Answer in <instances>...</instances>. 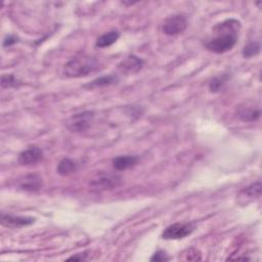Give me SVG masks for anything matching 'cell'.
I'll use <instances>...</instances> for the list:
<instances>
[{
    "mask_svg": "<svg viewBox=\"0 0 262 262\" xmlns=\"http://www.w3.org/2000/svg\"><path fill=\"white\" fill-rule=\"evenodd\" d=\"M43 152L38 146H31L23 151L19 156V163L21 165H33L42 160Z\"/></svg>",
    "mask_w": 262,
    "mask_h": 262,
    "instance_id": "ba28073f",
    "label": "cell"
},
{
    "mask_svg": "<svg viewBox=\"0 0 262 262\" xmlns=\"http://www.w3.org/2000/svg\"><path fill=\"white\" fill-rule=\"evenodd\" d=\"M117 81H118V78L115 76H102V77L95 79V80H94L93 82H90L88 85H86V87H89V88L104 87V86H108V85L116 83Z\"/></svg>",
    "mask_w": 262,
    "mask_h": 262,
    "instance_id": "2e32d148",
    "label": "cell"
},
{
    "mask_svg": "<svg viewBox=\"0 0 262 262\" xmlns=\"http://www.w3.org/2000/svg\"><path fill=\"white\" fill-rule=\"evenodd\" d=\"M260 51V43L257 41H252L248 43L243 49L244 58H252L254 55H257Z\"/></svg>",
    "mask_w": 262,
    "mask_h": 262,
    "instance_id": "e0dca14e",
    "label": "cell"
},
{
    "mask_svg": "<svg viewBox=\"0 0 262 262\" xmlns=\"http://www.w3.org/2000/svg\"><path fill=\"white\" fill-rule=\"evenodd\" d=\"M120 37V34L117 31H110L104 35H101L97 38L95 47L98 48H105L111 47L112 44L115 43Z\"/></svg>",
    "mask_w": 262,
    "mask_h": 262,
    "instance_id": "5bb4252c",
    "label": "cell"
},
{
    "mask_svg": "<svg viewBox=\"0 0 262 262\" xmlns=\"http://www.w3.org/2000/svg\"><path fill=\"white\" fill-rule=\"evenodd\" d=\"M186 261H200L202 260V254L200 253L199 250L195 248H191L187 250V254H184Z\"/></svg>",
    "mask_w": 262,
    "mask_h": 262,
    "instance_id": "d6986e66",
    "label": "cell"
},
{
    "mask_svg": "<svg viewBox=\"0 0 262 262\" xmlns=\"http://www.w3.org/2000/svg\"><path fill=\"white\" fill-rule=\"evenodd\" d=\"M17 85V80L13 75H3L1 78L2 88H8Z\"/></svg>",
    "mask_w": 262,
    "mask_h": 262,
    "instance_id": "ffe728a7",
    "label": "cell"
},
{
    "mask_svg": "<svg viewBox=\"0 0 262 262\" xmlns=\"http://www.w3.org/2000/svg\"><path fill=\"white\" fill-rule=\"evenodd\" d=\"M261 196V182L257 181L255 184L250 185L249 187L245 188L240 191L238 197L245 198L248 201H252L254 199H258ZM247 201V203H248Z\"/></svg>",
    "mask_w": 262,
    "mask_h": 262,
    "instance_id": "4fadbf2b",
    "label": "cell"
},
{
    "mask_svg": "<svg viewBox=\"0 0 262 262\" xmlns=\"http://www.w3.org/2000/svg\"><path fill=\"white\" fill-rule=\"evenodd\" d=\"M17 42H18V38H17L16 36L9 35V36H7V37L4 39V42H3V47H10V45L16 44Z\"/></svg>",
    "mask_w": 262,
    "mask_h": 262,
    "instance_id": "7402d4cb",
    "label": "cell"
},
{
    "mask_svg": "<svg viewBox=\"0 0 262 262\" xmlns=\"http://www.w3.org/2000/svg\"><path fill=\"white\" fill-rule=\"evenodd\" d=\"M238 117L245 122H253L259 119L260 117V109L254 105L244 104L238 109Z\"/></svg>",
    "mask_w": 262,
    "mask_h": 262,
    "instance_id": "9c48e42d",
    "label": "cell"
},
{
    "mask_svg": "<svg viewBox=\"0 0 262 262\" xmlns=\"http://www.w3.org/2000/svg\"><path fill=\"white\" fill-rule=\"evenodd\" d=\"M241 23L235 19L226 20L217 24L213 29L214 37L206 43L207 49L215 53H224L233 49L237 43Z\"/></svg>",
    "mask_w": 262,
    "mask_h": 262,
    "instance_id": "6da1fadb",
    "label": "cell"
},
{
    "mask_svg": "<svg viewBox=\"0 0 262 262\" xmlns=\"http://www.w3.org/2000/svg\"><path fill=\"white\" fill-rule=\"evenodd\" d=\"M77 163L70 158H64L58 165V173L60 175L66 176L74 173L77 170Z\"/></svg>",
    "mask_w": 262,
    "mask_h": 262,
    "instance_id": "9a60e30c",
    "label": "cell"
},
{
    "mask_svg": "<svg viewBox=\"0 0 262 262\" xmlns=\"http://www.w3.org/2000/svg\"><path fill=\"white\" fill-rule=\"evenodd\" d=\"M120 184H121L120 176L107 173V172H99L90 180L89 186L95 191H102L115 189Z\"/></svg>",
    "mask_w": 262,
    "mask_h": 262,
    "instance_id": "3957f363",
    "label": "cell"
},
{
    "mask_svg": "<svg viewBox=\"0 0 262 262\" xmlns=\"http://www.w3.org/2000/svg\"><path fill=\"white\" fill-rule=\"evenodd\" d=\"M225 81H226L225 76H217L213 78L211 82L209 83V89L211 93H217V91H219L222 88Z\"/></svg>",
    "mask_w": 262,
    "mask_h": 262,
    "instance_id": "ac0fdd59",
    "label": "cell"
},
{
    "mask_svg": "<svg viewBox=\"0 0 262 262\" xmlns=\"http://www.w3.org/2000/svg\"><path fill=\"white\" fill-rule=\"evenodd\" d=\"M139 162L136 156H119L113 160V167L116 170H126L135 166Z\"/></svg>",
    "mask_w": 262,
    "mask_h": 262,
    "instance_id": "7c38bea8",
    "label": "cell"
},
{
    "mask_svg": "<svg viewBox=\"0 0 262 262\" xmlns=\"http://www.w3.org/2000/svg\"><path fill=\"white\" fill-rule=\"evenodd\" d=\"M86 259H87V254H86V253H80V254H76V255L70 257L68 260H69V261H71V260L84 261V260H86Z\"/></svg>",
    "mask_w": 262,
    "mask_h": 262,
    "instance_id": "603a6c76",
    "label": "cell"
},
{
    "mask_svg": "<svg viewBox=\"0 0 262 262\" xmlns=\"http://www.w3.org/2000/svg\"><path fill=\"white\" fill-rule=\"evenodd\" d=\"M34 221H35V219L31 217H20V216H13L4 213L1 214V223L6 226H27L34 223Z\"/></svg>",
    "mask_w": 262,
    "mask_h": 262,
    "instance_id": "8fae6325",
    "label": "cell"
},
{
    "mask_svg": "<svg viewBox=\"0 0 262 262\" xmlns=\"http://www.w3.org/2000/svg\"><path fill=\"white\" fill-rule=\"evenodd\" d=\"M42 178L38 174H28L19 180L21 190L28 192H37L42 188Z\"/></svg>",
    "mask_w": 262,
    "mask_h": 262,
    "instance_id": "52a82bcc",
    "label": "cell"
},
{
    "mask_svg": "<svg viewBox=\"0 0 262 262\" xmlns=\"http://www.w3.org/2000/svg\"><path fill=\"white\" fill-rule=\"evenodd\" d=\"M143 62L142 59L138 58V56L135 55H130L128 58L123 61L120 65H119V69L126 73V74H132V73H136L139 72L142 68H143Z\"/></svg>",
    "mask_w": 262,
    "mask_h": 262,
    "instance_id": "30bf717a",
    "label": "cell"
},
{
    "mask_svg": "<svg viewBox=\"0 0 262 262\" xmlns=\"http://www.w3.org/2000/svg\"><path fill=\"white\" fill-rule=\"evenodd\" d=\"M100 62L95 56H77L68 62L65 66L64 73L67 77L79 78L100 70Z\"/></svg>",
    "mask_w": 262,
    "mask_h": 262,
    "instance_id": "7a4b0ae2",
    "label": "cell"
},
{
    "mask_svg": "<svg viewBox=\"0 0 262 262\" xmlns=\"http://www.w3.org/2000/svg\"><path fill=\"white\" fill-rule=\"evenodd\" d=\"M170 258L167 256V254L164 251H157L152 257L151 261H156V262H163V261H168Z\"/></svg>",
    "mask_w": 262,
    "mask_h": 262,
    "instance_id": "44dd1931",
    "label": "cell"
},
{
    "mask_svg": "<svg viewBox=\"0 0 262 262\" xmlns=\"http://www.w3.org/2000/svg\"><path fill=\"white\" fill-rule=\"evenodd\" d=\"M188 27V21L184 15H174L168 18L163 25V32L168 36H174L184 32Z\"/></svg>",
    "mask_w": 262,
    "mask_h": 262,
    "instance_id": "8992f818",
    "label": "cell"
},
{
    "mask_svg": "<svg viewBox=\"0 0 262 262\" xmlns=\"http://www.w3.org/2000/svg\"><path fill=\"white\" fill-rule=\"evenodd\" d=\"M196 229L195 223L186 222V223H174L166 227V230L162 234L164 240H180L190 236Z\"/></svg>",
    "mask_w": 262,
    "mask_h": 262,
    "instance_id": "277c9868",
    "label": "cell"
},
{
    "mask_svg": "<svg viewBox=\"0 0 262 262\" xmlns=\"http://www.w3.org/2000/svg\"><path fill=\"white\" fill-rule=\"evenodd\" d=\"M94 117V113L89 111L75 114V115H73L67 121L66 126L72 132H83L90 127Z\"/></svg>",
    "mask_w": 262,
    "mask_h": 262,
    "instance_id": "5b68a950",
    "label": "cell"
}]
</instances>
